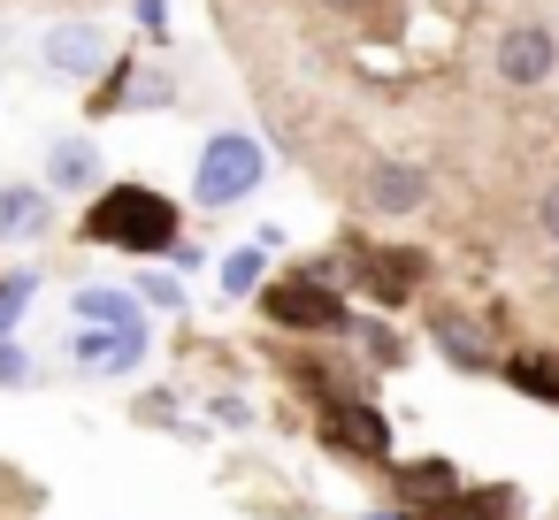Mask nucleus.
I'll return each mask as SVG.
<instances>
[{
    "mask_svg": "<svg viewBox=\"0 0 559 520\" xmlns=\"http://www.w3.org/2000/svg\"><path fill=\"white\" fill-rule=\"evenodd\" d=\"M78 238H85V245H108V253L162 261V253H177L185 215H177V199H169V192H154V184H100V192L85 199Z\"/></svg>",
    "mask_w": 559,
    "mask_h": 520,
    "instance_id": "1",
    "label": "nucleus"
},
{
    "mask_svg": "<svg viewBox=\"0 0 559 520\" xmlns=\"http://www.w3.org/2000/svg\"><path fill=\"white\" fill-rule=\"evenodd\" d=\"M261 314H269L276 329H292V337H345V329H353V306H345V291H337V276H330L322 261L276 276V283H261Z\"/></svg>",
    "mask_w": 559,
    "mask_h": 520,
    "instance_id": "2",
    "label": "nucleus"
},
{
    "mask_svg": "<svg viewBox=\"0 0 559 520\" xmlns=\"http://www.w3.org/2000/svg\"><path fill=\"white\" fill-rule=\"evenodd\" d=\"M261 177H269V146H261L253 131H215V138L200 146V161H192V199H200L207 215H223V207L253 199Z\"/></svg>",
    "mask_w": 559,
    "mask_h": 520,
    "instance_id": "3",
    "label": "nucleus"
},
{
    "mask_svg": "<svg viewBox=\"0 0 559 520\" xmlns=\"http://www.w3.org/2000/svg\"><path fill=\"white\" fill-rule=\"evenodd\" d=\"M429 199H437V177H429L421 161H406V154H383V161L360 169V207H368L376 222H406V215H421Z\"/></svg>",
    "mask_w": 559,
    "mask_h": 520,
    "instance_id": "4",
    "label": "nucleus"
},
{
    "mask_svg": "<svg viewBox=\"0 0 559 520\" xmlns=\"http://www.w3.org/2000/svg\"><path fill=\"white\" fill-rule=\"evenodd\" d=\"M93 116H146V108H177V77L169 70H139L131 55H116L100 77H93V100H85Z\"/></svg>",
    "mask_w": 559,
    "mask_h": 520,
    "instance_id": "5",
    "label": "nucleus"
},
{
    "mask_svg": "<svg viewBox=\"0 0 559 520\" xmlns=\"http://www.w3.org/2000/svg\"><path fill=\"white\" fill-rule=\"evenodd\" d=\"M345 268H353V283H360L376 306H406L414 283L429 276L421 253H406V245H368V238H345Z\"/></svg>",
    "mask_w": 559,
    "mask_h": 520,
    "instance_id": "6",
    "label": "nucleus"
},
{
    "mask_svg": "<svg viewBox=\"0 0 559 520\" xmlns=\"http://www.w3.org/2000/svg\"><path fill=\"white\" fill-rule=\"evenodd\" d=\"M490 70H498V85H513V93L551 85V70H559V32H551V24H506L498 47H490Z\"/></svg>",
    "mask_w": 559,
    "mask_h": 520,
    "instance_id": "7",
    "label": "nucleus"
},
{
    "mask_svg": "<svg viewBox=\"0 0 559 520\" xmlns=\"http://www.w3.org/2000/svg\"><path fill=\"white\" fill-rule=\"evenodd\" d=\"M322 444H330V451H353V459H383V451H391V421H383L368 398L330 390V398H322Z\"/></svg>",
    "mask_w": 559,
    "mask_h": 520,
    "instance_id": "8",
    "label": "nucleus"
},
{
    "mask_svg": "<svg viewBox=\"0 0 559 520\" xmlns=\"http://www.w3.org/2000/svg\"><path fill=\"white\" fill-rule=\"evenodd\" d=\"M146 352H154L146 322H123V329H100V322H85V329L70 337V360H78L85 375H131V367H146Z\"/></svg>",
    "mask_w": 559,
    "mask_h": 520,
    "instance_id": "9",
    "label": "nucleus"
},
{
    "mask_svg": "<svg viewBox=\"0 0 559 520\" xmlns=\"http://www.w3.org/2000/svg\"><path fill=\"white\" fill-rule=\"evenodd\" d=\"M39 62H47V77H70V85H93L116 55H108V32L100 24H55L47 39H39Z\"/></svg>",
    "mask_w": 559,
    "mask_h": 520,
    "instance_id": "10",
    "label": "nucleus"
},
{
    "mask_svg": "<svg viewBox=\"0 0 559 520\" xmlns=\"http://www.w3.org/2000/svg\"><path fill=\"white\" fill-rule=\"evenodd\" d=\"M429 344L460 367V375H490L498 360H490V329L475 322V314H460V306H429Z\"/></svg>",
    "mask_w": 559,
    "mask_h": 520,
    "instance_id": "11",
    "label": "nucleus"
},
{
    "mask_svg": "<svg viewBox=\"0 0 559 520\" xmlns=\"http://www.w3.org/2000/svg\"><path fill=\"white\" fill-rule=\"evenodd\" d=\"M55 192L47 184H0V245H47Z\"/></svg>",
    "mask_w": 559,
    "mask_h": 520,
    "instance_id": "12",
    "label": "nucleus"
},
{
    "mask_svg": "<svg viewBox=\"0 0 559 520\" xmlns=\"http://www.w3.org/2000/svg\"><path fill=\"white\" fill-rule=\"evenodd\" d=\"M47 192L62 199V192H100V146L85 138V131H70V138H47Z\"/></svg>",
    "mask_w": 559,
    "mask_h": 520,
    "instance_id": "13",
    "label": "nucleus"
},
{
    "mask_svg": "<svg viewBox=\"0 0 559 520\" xmlns=\"http://www.w3.org/2000/svg\"><path fill=\"white\" fill-rule=\"evenodd\" d=\"M399 497H406V505H452V497H460L452 459H406V467H399Z\"/></svg>",
    "mask_w": 559,
    "mask_h": 520,
    "instance_id": "14",
    "label": "nucleus"
},
{
    "mask_svg": "<svg viewBox=\"0 0 559 520\" xmlns=\"http://www.w3.org/2000/svg\"><path fill=\"white\" fill-rule=\"evenodd\" d=\"M506 383L528 390V398H544V406H559V352H513L506 360Z\"/></svg>",
    "mask_w": 559,
    "mask_h": 520,
    "instance_id": "15",
    "label": "nucleus"
},
{
    "mask_svg": "<svg viewBox=\"0 0 559 520\" xmlns=\"http://www.w3.org/2000/svg\"><path fill=\"white\" fill-rule=\"evenodd\" d=\"M215 276H223V299H253L261 276H269V245H230Z\"/></svg>",
    "mask_w": 559,
    "mask_h": 520,
    "instance_id": "16",
    "label": "nucleus"
},
{
    "mask_svg": "<svg viewBox=\"0 0 559 520\" xmlns=\"http://www.w3.org/2000/svg\"><path fill=\"white\" fill-rule=\"evenodd\" d=\"M78 322L123 329V322H146V314H139V299H131V291H116V283H108V291H100V283H85V291H78Z\"/></svg>",
    "mask_w": 559,
    "mask_h": 520,
    "instance_id": "17",
    "label": "nucleus"
},
{
    "mask_svg": "<svg viewBox=\"0 0 559 520\" xmlns=\"http://www.w3.org/2000/svg\"><path fill=\"white\" fill-rule=\"evenodd\" d=\"M32 299H39V276H32V268H9V276H0V337H16V322H24Z\"/></svg>",
    "mask_w": 559,
    "mask_h": 520,
    "instance_id": "18",
    "label": "nucleus"
},
{
    "mask_svg": "<svg viewBox=\"0 0 559 520\" xmlns=\"http://www.w3.org/2000/svg\"><path fill=\"white\" fill-rule=\"evenodd\" d=\"M139 306H154V314H185V283H177V268H146V276H139Z\"/></svg>",
    "mask_w": 559,
    "mask_h": 520,
    "instance_id": "19",
    "label": "nucleus"
},
{
    "mask_svg": "<svg viewBox=\"0 0 559 520\" xmlns=\"http://www.w3.org/2000/svg\"><path fill=\"white\" fill-rule=\"evenodd\" d=\"M345 337H360V344H368V360H383V367L399 360V337H391V322H360V314H353V329H345Z\"/></svg>",
    "mask_w": 559,
    "mask_h": 520,
    "instance_id": "20",
    "label": "nucleus"
},
{
    "mask_svg": "<svg viewBox=\"0 0 559 520\" xmlns=\"http://www.w3.org/2000/svg\"><path fill=\"white\" fill-rule=\"evenodd\" d=\"M32 383V352L16 337H0V390H24Z\"/></svg>",
    "mask_w": 559,
    "mask_h": 520,
    "instance_id": "21",
    "label": "nucleus"
},
{
    "mask_svg": "<svg viewBox=\"0 0 559 520\" xmlns=\"http://www.w3.org/2000/svg\"><path fill=\"white\" fill-rule=\"evenodd\" d=\"M131 16H139L146 47H169V0H131Z\"/></svg>",
    "mask_w": 559,
    "mask_h": 520,
    "instance_id": "22",
    "label": "nucleus"
},
{
    "mask_svg": "<svg viewBox=\"0 0 559 520\" xmlns=\"http://www.w3.org/2000/svg\"><path fill=\"white\" fill-rule=\"evenodd\" d=\"M536 238H544V245L559 253V177H551V184L536 192Z\"/></svg>",
    "mask_w": 559,
    "mask_h": 520,
    "instance_id": "23",
    "label": "nucleus"
},
{
    "mask_svg": "<svg viewBox=\"0 0 559 520\" xmlns=\"http://www.w3.org/2000/svg\"><path fill=\"white\" fill-rule=\"evenodd\" d=\"M207 413H215V428H253V406H246L238 390H223V398H207Z\"/></svg>",
    "mask_w": 559,
    "mask_h": 520,
    "instance_id": "24",
    "label": "nucleus"
},
{
    "mask_svg": "<svg viewBox=\"0 0 559 520\" xmlns=\"http://www.w3.org/2000/svg\"><path fill=\"white\" fill-rule=\"evenodd\" d=\"M314 9H330V16H360L368 0H314Z\"/></svg>",
    "mask_w": 559,
    "mask_h": 520,
    "instance_id": "25",
    "label": "nucleus"
},
{
    "mask_svg": "<svg viewBox=\"0 0 559 520\" xmlns=\"http://www.w3.org/2000/svg\"><path fill=\"white\" fill-rule=\"evenodd\" d=\"M368 520H406V512H368Z\"/></svg>",
    "mask_w": 559,
    "mask_h": 520,
    "instance_id": "26",
    "label": "nucleus"
},
{
    "mask_svg": "<svg viewBox=\"0 0 559 520\" xmlns=\"http://www.w3.org/2000/svg\"><path fill=\"white\" fill-rule=\"evenodd\" d=\"M551 283H559V253H551Z\"/></svg>",
    "mask_w": 559,
    "mask_h": 520,
    "instance_id": "27",
    "label": "nucleus"
}]
</instances>
